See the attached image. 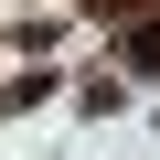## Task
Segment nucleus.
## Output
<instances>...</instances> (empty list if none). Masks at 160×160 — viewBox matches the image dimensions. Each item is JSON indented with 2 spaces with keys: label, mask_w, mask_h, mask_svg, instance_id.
Here are the masks:
<instances>
[{
  "label": "nucleus",
  "mask_w": 160,
  "mask_h": 160,
  "mask_svg": "<svg viewBox=\"0 0 160 160\" xmlns=\"http://www.w3.org/2000/svg\"><path fill=\"white\" fill-rule=\"evenodd\" d=\"M128 64H139V75H160V11H149V22H128Z\"/></svg>",
  "instance_id": "obj_1"
}]
</instances>
